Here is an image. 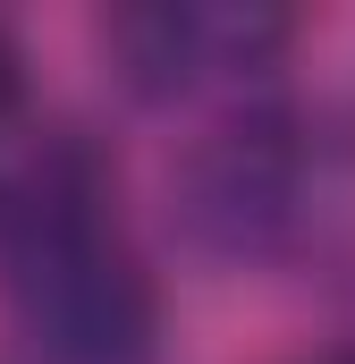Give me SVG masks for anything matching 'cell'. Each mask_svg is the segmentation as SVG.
Listing matches in <instances>:
<instances>
[{
	"label": "cell",
	"mask_w": 355,
	"mask_h": 364,
	"mask_svg": "<svg viewBox=\"0 0 355 364\" xmlns=\"http://www.w3.org/2000/svg\"><path fill=\"white\" fill-rule=\"evenodd\" d=\"M17 110V43H9V26H0V119Z\"/></svg>",
	"instance_id": "4"
},
{
	"label": "cell",
	"mask_w": 355,
	"mask_h": 364,
	"mask_svg": "<svg viewBox=\"0 0 355 364\" xmlns=\"http://www.w3.org/2000/svg\"><path fill=\"white\" fill-rule=\"evenodd\" d=\"M296 178H305V161H296L288 119L246 110V119L212 127L178 161L170 195H178V220H186V237L203 255H263L296 220Z\"/></svg>",
	"instance_id": "3"
},
{
	"label": "cell",
	"mask_w": 355,
	"mask_h": 364,
	"mask_svg": "<svg viewBox=\"0 0 355 364\" xmlns=\"http://www.w3.org/2000/svg\"><path fill=\"white\" fill-rule=\"evenodd\" d=\"M0 296L43 364H144L161 331L153 272L110 229V212H68L0 246Z\"/></svg>",
	"instance_id": "1"
},
{
	"label": "cell",
	"mask_w": 355,
	"mask_h": 364,
	"mask_svg": "<svg viewBox=\"0 0 355 364\" xmlns=\"http://www.w3.org/2000/svg\"><path fill=\"white\" fill-rule=\"evenodd\" d=\"M102 43L144 102H237L279 68L296 17L254 0H153V9H119Z\"/></svg>",
	"instance_id": "2"
},
{
	"label": "cell",
	"mask_w": 355,
	"mask_h": 364,
	"mask_svg": "<svg viewBox=\"0 0 355 364\" xmlns=\"http://www.w3.org/2000/svg\"><path fill=\"white\" fill-rule=\"evenodd\" d=\"M330 364H355V356H330Z\"/></svg>",
	"instance_id": "5"
}]
</instances>
